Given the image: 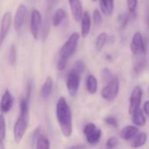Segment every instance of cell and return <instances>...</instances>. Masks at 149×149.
<instances>
[{
	"instance_id": "1",
	"label": "cell",
	"mask_w": 149,
	"mask_h": 149,
	"mask_svg": "<svg viewBox=\"0 0 149 149\" xmlns=\"http://www.w3.org/2000/svg\"><path fill=\"white\" fill-rule=\"evenodd\" d=\"M55 116L62 135L69 138L73 132V118L70 107L63 97H61L56 103Z\"/></svg>"
},
{
	"instance_id": "2",
	"label": "cell",
	"mask_w": 149,
	"mask_h": 149,
	"mask_svg": "<svg viewBox=\"0 0 149 149\" xmlns=\"http://www.w3.org/2000/svg\"><path fill=\"white\" fill-rule=\"evenodd\" d=\"M29 100L30 99L26 98V97L20 100L19 116L17 118L13 127L14 139L17 143H19L22 140L27 130L28 122H29Z\"/></svg>"
},
{
	"instance_id": "3",
	"label": "cell",
	"mask_w": 149,
	"mask_h": 149,
	"mask_svg": "<svg viewBox=\"0 0 149 149\" xmlns=\"http://www.w3.org/2000/svg\"><path fill=\"white\" fill-rule=\"evenodd\" d=\"M80 35L78 33H73L66 40V42L61 46L60 52H59V56L61 58H64L68 60L77 51L78 42H79Z\"/></svg>"
},
{
	"instance_id": "4",
	"label": "cell",
	"mask_w": 149,
	"mask_h": 149,
	"mask_svg": "<svg viewBox=\"0 0 149 149\" xmlns=\"http://www.w3.org/2000/svg\"><path fill=\"white\" fill-rule=\"evenodd\" d=\"M119 92V80L117 77H114L109 81L101 90V97L106 101H113Z\"/></svg>"
},
{
	"instance_id": "5",
	"label": "cell",
	"mask_w": 149,
	"mask_h": 149,
	"mask_svg": "<svg viewBox=\"0 0 149 149\" xmlns=\"http://www.w3.org/2000/svg\"><path fill=\"white\" fill-rule=\"evenodd\" d=\"M66 85L68 95L71 97H76L80 86V74L74 68L71 69L68 74Z\"/></svg>"
},
{
	"instance_id": "6",
	"label": "cell",
	"mask_w": 149,
	"mask_h": 149,
	"mask_svg": "<svg viewBox=\"0 0 149 149\" xmlns=\"http://www.w3.org/2000/svg\"><path fill=\"white\" fill-rule=\"evenodd\" d=\"M84 134L90 145L97 144L102 138V131L94 123H88L84 127Z\"/></svg>"
},
{
	"instance_id": "7",
	"label": "cell",
	"mask_w": 149,
	"mask_h": 149,
	"mask_svg": "<svg viewBox=\"0 0 149 149\" xmlns=\"http://www.w3.org/2000/svg\"><path fill=\"white\" fill-rule=\"evenodd\" d=\"M130 49H131V52L132 53L133 56L145 55L146 49V46L144 43L142 34L139 32H136L132 35L131 44H130Z\"/></svg>"
},
{
	"instance_id": "8",
	"label": "cell",
	"mask_w": 149,
	"mask_h": 149,
	"mask_svg": "<svg viewBox=\"0 0 149 149\" xmlns=\"http://www.w3.org/2000/svg\"><path fill=\"white\" fill-rule=\"evenodd\" d=\"M142 97H143V91H142L141 87L139 85L135 86L132 91V94H131L130 99H129L128 112L130 115H132L134 111H136L138 109L140 108Z\"/></svg>"
},
{
	"instance_id": "9",
	"label": "cell",
	"mask_w": 149,
	"mask_h": 149,
	"mask_svg": "<svg viewBox=\"0 0 149 149\" xmlns=\"http://www.w3.org/2000/svg\"><path fill=\"white\" fill-rule=\"evenodd\" d=\"M42 23V17L39 10L33 9L31 13V19H30V32L33 37L35 40H38L40 30Z\"/></svg>"
},
{
	"instance_id": "10",
	"label": "cell",
	"mask_w": 149,
	"mask_h": 149,
	"mask_svg": "<svg viewBox=\"0 0 149 149\" xmlns=\"http://www.w3.org/2000/svg\"><path fill=\"white\" fill-rule=\"evenodd\" d=\"M12 21H13L12 13L10 12L6 13L2 18L1 26H0V47H2L4 41L7 37V34L12 26Z\"/></svg>"
},
{
	"instance_id": "11",
	"label": "cell",
	"mask_w": 149,
	"mask_h": 149,
	"mask_svg": "<svg viewBox=\"0 0 149 149\" xmlns=\"http://www.w3.org/2000/svg\"><path fill=\"white\" fill-rule=\"evenodd\" d=\"M27 16V8L24 5H20L15 13L14 17V28L19 33L21 31L22 27L24 26V24L26 20Z\"/></svg>"
},
{
	"instance_id": "12",
	"label": "cell",
	"mask_w": 149,
	"mask_h": 149,
	"mask_svg": "<svg viewBox=\"0 0 149 149\" xmlns=\"http://www.w3.org/2000/svg\"><path fill=\"white\" fill-rule=\"evenodd\" d=\"M69 4V9L72 13V16L76 21H79L82 19L84 15L83 4L81 0H68Z\"/></svg>"
},
{
	"instance_id": "13",
	"label": "cell",
	"mask_w": 149,
	"mask_h": 149,
	"mask_svg": "<svg viewBox=\"0 0 149 149\" xmlns=\"http://www.w3.org/2000/svg\"><path fill=\"white\" fill-rule=\"evenodd\" d=\"M13 105V97L9 90H6L0 101V111L2 114L11 111Z\"/></svg>"
},
{
	"instance_id": "14",
	"label": "cell",
	"mask_w": 149,
	"mask_h": 149,
	"mask_svg": "<svg viewBox=\"0 0 149 149\" xmlns=\"http://www.w3.org/2000/svg\"><path fill=\"white\" fill-rule=\"evenodd\" d=\"M139 132V130L135 125H126L119 132L120 139L124 140H132Z\"/></svg>"
},
{
	"instance_id": "15",
	"label": "cell",
	"mask_w": 149,
	"mask_h": 149,
	"mask_svg": "<svg viewBox=\"0 0 149 149\" xmlns=\"http://www.w3.org/2000/svg\"><path fill=\"white\" fill-rule=\"evenodd\" d=\"M91 29V17L89 12H84L81 19V35L83 38H86Z\"/></svg>"
},
{
	"instance_id": "16",
	"label": "cell",
	"mask_w": 149,
	"mask_h": 149,
	"mask_svg": "<svg viewBox=\"0 0 149 149\" xmlns=\"http://www.w3.org/2000/svg\"><path fill=\"white\" fill-rule=\"evenodd\" d=\"M132 121L133 123V125H135L137 127L144 126L146 125V118L144 111L140 108L133 112V114L132 115Z\"/></svg>"
},
{
	"instance_id": "17",
	"label": "cell",
	"mask_w": 149,
	"mask_h": 149,
	"mask_svg": "<svg viewBox=\"0 0 149 149\" xmlns=\"http://www.w3.org/2000/svg\"><path fill=\"white\" fill-rule=\"evenodd\" d=\"M147 61L145 58V55H138L135 56V60L133 61V71L135 74H140L146 67Z\"/></svg>"
},
{
	"instance_id": "18",
	"label": "cell",
	"mask_w": 149,
	"mask_h": 149,
	"mask_svg": "<svg viewBox=\"0 0 149 149\" xmlns=\"http://www.w3.org/2000/svg\"><path fill=\"white\" fill-rule=\"evenodd\" d=\"M53 87H54V80L51 77H47L41 87V90H40L41 97L43 98H47L52 93Z\"/></svg>"
},
{
	"instance_id": "19",
	"label": "cell",
	"mask_w": 149,
	"mask_h": 149,
	"mask_svg": "<svg viewBox=\"0 0 149 149\" xmlns=\"http://www.w3.org/2000/svg\"><path fill=\"white\" fill-rule=\"evenodd\" d=\"M85 85H86V90L90 94L94 95L97 93V79L96 78L95 76H93V74H89V76L86 77Z\"/></svg>"
},
{
	"instance_id": "20",
	"label": "cell",
	"mask_w": 149,
	"mask_h": 149,
	"mask_svg": "<svg viewBox=\"0 0 149 149\" xmlns=\"http://www.w3.org/2000/svg\"><path fill=\"white\" fill-rule=\"evenodd\" d=\"M101 12L105 16H111L114 11V0H99Z\"/></svg>"
},
{
	"instance_id": "21",
	"label": "cell",
	"mask_w": 149,
	"mask_h": 149,
	"mask_svg": "<svg viewBox=\"0 0 149 149\" xmlns=\"http://www.w3.org/2000/svg\"><path fill=\"white\" fill-rule=\"evenodd\" d=\"M147 140V134L145 132H139L138 135L132 140L131 146L133 149H138L141 146H143Z\"/></svg>"
},
{
	"instance_id": "22",
	"label": "cell",
	"mask_w": 149,
	"mask_h": 149,
	"mask_svg": "<svg viewBox=\"0 0 149 149\" xmlns=\"http://www.w3.org/2000/svg\"><path fill=\"white\" fill-rule=\"evenodd\" d=\"M66 16H67V14H66V12H65L64 9H62V8L57 9L54 12V15L52 17V24H53V26L54 27L59 26L63 22V20L66 19Z\"/></svg>"
},
{
	"instance_id": "23",
	"label": "cell",
	"mask_w": 149,
	"mask_h": 149,
	"mask_svg": "<svg viewBox=\"0 0 149 149\" xmlns=\"http://www.w3.org/2000/svg\"><path fill=\"white\" fill-rule=\"evenodd\" d=\"M33 144L35 145V149H50V141L43 134H40Z\"/></svg>"
},
{
	"instance_id": "24",
	"label": "cell",
	"mask_w": 149,
	"mask_h": 149,
	"mask_svg": "<svg viewBox=\"0 0 149 149\" xmlns=\"http://www.w3.org/2000/svg\"><path fill=\"white\" fill-rule=\"evenodd\" d=\"M6 135V122L4 114H0V149H4V141Z\"/></svg>"
},
{
	"instance_id": "25",
	"label": "cell",
	"mask_w": 149,
	"mask_h": 149,
	"mask_svg": "<svg viewBox=\"0 0 149 149\" xmlns=\"http://www.w3.org/2000/svg\"><path fill=\"white\" fill-rule=\"evenodd\" d=\"M107 40H108V35L106 33H101L97 36L95 41V47L97 52H100L104 48Z\"/></svg>"
},
{
	"instance_id": "26",
	"label": "cell",
	"mask_w": 149,
	"mask_h": 149,
	"mask_svg": "<svg viewBox=\"0 0 149 149\" xmlns=\"http://www.w3.org/2000/svg\"><path fill=\"white\" fill-rule=\"evenodd\" d=\"M126 6L129 11L130 17L135 18L137 13V7H138V0H126Z\"/></svg>"
},
{
	"instance_id": "27",
	"label": "cell",
	"mask_w": 149,
	"mask_h": 149,
	"mask_svg": "<svg viewBox=\"0 0 149 149\" xmlns=\"http://www.w3.org/2000/svg\"><path fill=\"white\" fill-rule=\"evenodd\" d=\"M8 61L9 63L13 66H14L16 64L17 61V50H16V47L14 44H13L10 47L9 50V54H8Z\"/></svg>"
},
{
	"instance_id": "28",
	"label": "cell",
	"mask_w": 149,
	"mask_h": 149,
	"mask_svg": "<svg viewBox=\"0 0 149 149\" xmlns=\"http://www.w3.org/2000/svg\"><path fill=\"white\" fill-rule=\"evenodd\" d=\"M101 74V78L103 79V81L106 82V84L114 77L112 72L108 68H104L101 70V74Z\"/></svg>"
},
{
	"instance_id": "29",
	"label": "cell",
	"mask_w": 149,
	"mask_h": 149,
	"mask_svg": "<svg viewBox=\"0 0 149 149\" xmlns=\"http://www.w3.org/2000/svg\"><path fill=\"white\" fill-rule=\"evenodd\" d=\"M93 23L95 25V26L98 27L102 25L103 23V18H102V14L100 13V11L98 9H95L93 12Z\"/></svg>"
},
{
	"instance_id": "30",
	"label": "cell",
	"mask_w": 149,
	"mask_h": 149,
	"mask_svg": "<svg viewBox=\"0 0 149 149\" xmlns=\"http://www.w3.org/2000/svg\"><path fill=\"white\" fill-rule=\"evenodd\" d=\"M118 144H119V139L116 136H111L107 139L105 146L108 149H114L118 146Z\"/></svg>"
},
{
	"instance_id": "31",
	"label": "cell",
	"mask_w": 149,
	"mask_h": 149,
	"mask_svg": "<svg viewBox=\"0 0 149 149\" xmlns=\"http://www.w3.org/2000/svg\"><path fill=\"white\" fill-rule=\"evenodd\" d=\"M129 17H130V15H126V14H125V13L120 14V15L118 16V26H119V28H120V29L125 28V26H126L127 24H128Z\"/></svg>"
},
{
	"instance_id": "32",
	"label": "cell",
	"mask_w": 149,
	"mask_h": 149,
	"mask_svg": "<svg viewBox=\"0 0 149 149\" xmlns=\"http://www.w3.org/2000/svg\"><path fill=\"white\" fill-rule=\"evenodd\" d=\"M104 121L106 125H108L109 126H111L113 128H118V121L114 116H108L104 118Z\"/></svg>"
},
{
	"instance_id": "33",
	"label": "cell",
	"mask_w": 149,
	"mask_h": 149,
	"mask_svg": "<svg viewBox=\"0 0 149 149\" xmlns=\"http://www.w3.org/2000/svg\"><path fill=\"white\" fill-rule=\"evenodd\" d=\"M74 69L77 70L80 74L84 71L85 69V64L83 61L79 60V61H77L76 63H74Z\"/></svg>"
},
{
	"instance_id": "34",
	"label": "cell",
	"mask_w": 149,
	"mask_h": 149,
	"mask_svg": "<svg viewBox=\"0 0 149 149\" xmlns=\"http://www.w3.org/2000/svg\"><path fill=\"white\" fill-rule=\"evenodd\" d=\"M68 61L67 59H64V58H61L59 57V60L57 61V69L59 71H62L66 68L67 67V63H68Z\"/></svg>"
},
{
	"instance_id": "35",
	"label": "cell",
	"mask_w": 149,
	"mask_h": 149,
	"mask_svg": "<svg viewBox=\"0 0 149 149\" xmlns=\"http://www.w3.org/2000/svg\"><path fill=\"white\" fill-rule=\"evenodd\" d=\"M143 111H144V113H145L147 117H149V100H147V101H146V102L144 103V105H143Z\"/></svg>"
},
{
	"instance_id": "36",
	"label": "cell",
	"mask_w": 149,
	"mask_h": 149,
	"mask_svg": "<svg viewBox=\"0 0 149 149\" xmlns=\"http://www.w3.org/2000/svg\"><path fill=\"white\" fill-rule=\"evenodd\" d=\"M68 149H85V146L83 145V144H77V145L72 146Z\"/></svg>"
},
{
	"instance_id": "37",
	"label": "cell",
	"mask_w": 149,
	"mask_h": 149,
	"mask_svg": "<svg viewBox=\"0 0 149 149\" xmlns=\"http://www.w3.org/2000/svg\"><path fill=\"white\" fill-rule=\"evenodd\" d=\"M106 58H107V60H109L110 61H111V59H112V58H111V56L110 54H106Z\"/></svg>"
},
{
	"instance_id": "38",
	"label": "cell",
	"mask_w": 149,
	"mask_h": 149,
	"mask_svg": "<svg viewBox=\"0 0 149 149\" xmlns=\"http://www.w3.org/2000/svg\"><path fill=\"white\" fill-rule=\"evenodd\" d=\"M56 1H57V0H48V2H49L50 4H54Z\"/></svg>"
},
{
	"instance_id": "39",
	"label": "cell",
	"mask_w": 149,
	"mask_h": 149,
	"mask_svg": "<svg viewBox=\"0 0 149 149\" xmlns=\"http://www.w3.org/2000/svg\"><path fill=\"white\" fill-rule=\"evenodd\" d=\"M91 1H92V2H97V0H91Z\"/></svg>"
},
{
	"instance_id": "40",
	"label": "cell",
	"mask_w": 149,
	"mask_h": 149,
	"mask_svg": "<svg viewBox=\"0 0 149 149\" xmlns=\"http://www.w3.org/2000/svg\"><path fill=\"white\" fill-rule=\"evenodd\" d=\"M148 26H149V21H148Z\"/></svg>"
}]
</instances>
